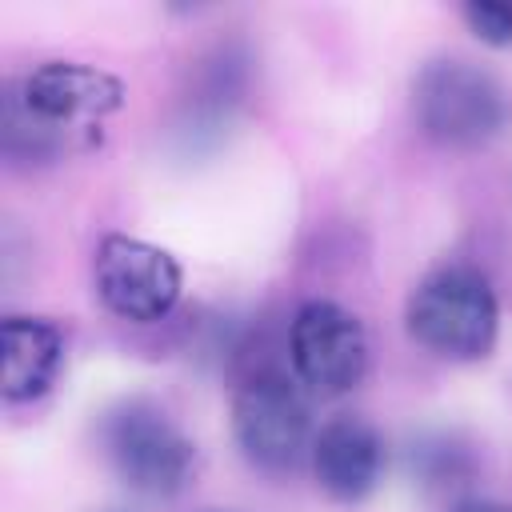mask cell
<instances>
[{"label":"cell","mask_w":512,"mask_h":512,"mask_svg":"<svg viewBox=\"0 0 512 512\" xmlns=\"http://www.w3.org/2000/svg\"><path fill=\"white\" fill-rule=\"evenodd\" d=\"M100 444L120 484L152 500L184 492L196 472L192 436L144 396H128L100 416Z\"/></svg>","instance_id":"cell-4"},{"label":"cell","mask_w":512,"mask_h":512,"mask_svg":"<svg viewBox=\"0 0 512 512\" xmlns=\"http://www.w3.org/2000/svg\"><path fill=\"white\" fill-rule=\"evenodd\" d=\"M404 324H408V336L424 352L440 360L472 364L496 348L500 300L488 276H480L468 264H448V268L428 272L412 288L404 304Z\"/></svg>","instance_id":"cell-2"},{"label":"cell","mask_w":512,"mask_h":512,"mask_svg":"<svg viewBox=\"0 0 512 512\" xmlns=\"http://www.w3.org/2000/svg\"><path fill=\"white\" fill-rule=\"evenodd\" d=\"M288 360L296 380L316 396H344L368 372V336L356 312L336 300H308L288 328Z\"/></svg>","instance_id":"cell-7"},{"label":"cell","mask_w":512,"mask_h":512,"mask_svg":"<svg viewBox=\"0 0 512 512\" xmlns=\"http://www.w3.org/2000/svg\"><path fill=\"white\" fill-rule=\"evenodd\" d=\"M64 364V332L44 316H4L0 324V396L8 404L40 400Z\"/></svg>","instance_id":"cell-10"},{"label":"cell","mask_w":512,"mask_h":512,"mask_svg":"<svg viewBox=\"0 0 512 512\" xmlns=\"http://www.w3.org/2000/svg\"><path fill=\"white\" fill-rule=\"evenodd\" d=\"M404 464H408V476L420 488H428V492H456V488H464L476 476L480 456H476V448L460 432L428 428V432H416L408 440Z\"/></svg>","instance_id":"cell-11"},{"label":"cell","mask_w":512,"mask_h":512,"mask_svg":"<svg viewBox=\"0 0 512 512\" xmlns=\"http://www.w3.org/2000/svg\"><path fill=\"white\" fill-rule=\"evenodd\" d=\"M312 432L308 404L284 372H252L232 396V436L240 456L260 472H288Z\"/></svg>","instance_id":"cell-6"},{"label":"cell","mask_w":512,"mask_h":512,"mask_svg":"<svg viewBox=\"0 0 512 512\" xmlns=\"http://www.w3.org/2000/svg\"><path fill=\"white\" fill-rule=\"evenodd\" d=\"M460 16L480 44H488V48L512 44V4L508 0H472L460 8Z\"/></svg>","instance_id":"cell-12"},{"label":"cell","mask_w":512,"mask_h":512,"mask_svg":"<svg viewBox=\"0 0 512 512\" xmlns=\"http://www.w3.org/2000/svg\"><path fill=\"white\" fill-rule=\"evenodd\" d=\"M92 284L112 316L128 324H156L176 308L184 276L176 256L160 244L108 232L92 256Z\"/></svg>","instance_id":"cell-5"},{"label":"cell","mask_w":512,"mask_h":512,"mask_svg":"<svg viewBox=\"0 0 512 512\" xmlns=\"http://www.w3.org/2000/svg\"><path fill=\"white\" fill-rule=\"evenodd\" d=\"M248 64L252 60L240 44H216L196 64L176 116V140L184 152H208L228 136L248 92Z\"/></svg>","instance_id":"cell-8"},{"label":"cell","mask_w":512,"mask_h":512,"mask_svg":"<svg viewBox=\"0 0 512 512\" xmlns=\"http://www.w3.org/2000/svg\"><path fill=\"white\" fill-rule=\"evenodd\" d=\"M308 456H312L316 484L340 504H356V500L372 496L376 484L384 480V464H388L380 432L360 416L328 420L312 436Z\"/></svg>","instance_id":"cell-9"},{"label":"cell","mask_w":512,"mask_h":512,"mask_svg":"<svg viewBox=\"0 0 512 512\" xmlns=\"http://www.w3.org/2000/svg\"><path fill=\"white\" fill-rule=\"evenodd\" d=\"M412 112L428 140L472 152L508 128L512 100L488 68L464 56H436L412 80Z\"/></svg>","instance_id":"cell-3"},{"label":"cell","mask_w":512,"mask_h":512,"mask_svg":"<svg viewBox=\"0 0 512 512\" xmlns=\"http://www.w3.org/2000/svg\"><path fill=\"white\" fill-rule=\"evenodd\" d=\"M452 512H512V508L500 500H488V496H464L452 504Z\"/></svg>","instance_id":"cell-13"},{"label":"cell","mask_w":512,"mask_h":512,"mask_svg":"<svg viewBox=\"0 0 512 512\" xmlns=\"http://www.w3.org/2000/svg\"><path fill=\"white\" fill-rule=\"evenodd\" d=\"M124 84L84 60H44L4 92L0 148L12 164H48L88 152L120 112Z\"/></svg>","instance_id":"cell-1"}]
</instances>
